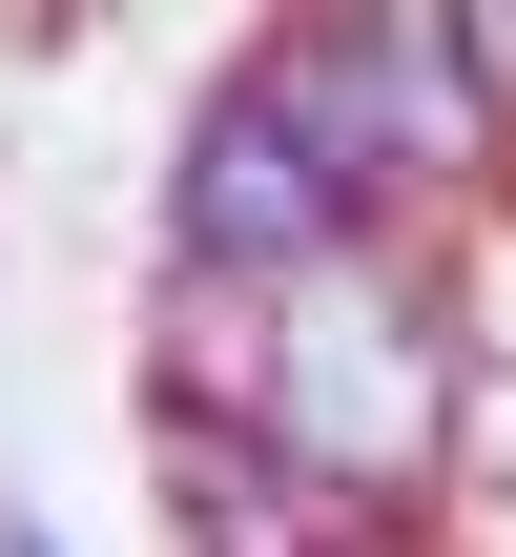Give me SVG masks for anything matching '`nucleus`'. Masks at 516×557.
Instances as JSON below:
<instances>
[{
  "label": "nucleus",
  "mask_w": 516,
  "mask_h": 557,
  "mask_svg": "<svg viewBox=\"0 0 516 557\" xmlns=\"http://www.w3.org/2000/svg\"><path fill=\"white\" fill-rule=\"evenodd\" d=\"M269 455L331 475L372 537L434 517V475H455V331H434L414 248H352V269L269 289Z\"/></svg>",
  "instance_id": "nucleus-1"
},
{
  "label": "nucleus",
  "mask_w": 516,
  "mask_h": 557,
  "mask_svg": "<svg viewBox=\"0 0 516 557\" xmlns=\"http://www.w3.org/2000/svg\"><path fill=\"white\" fill-rule=\"evenodd\" d=\"M352 248H393V227H372L352 145L310 124V83L248 41V62L186 103V145H165V289H310V269H352Z\"/></svg>",
  "instance_id": "nucleus-2"
},
{
  "label": "nucleus",
  "mask_w": 516,
  "mask_h": 557,
  "mask_svg": "<svg viewBox=\"0 0 516 557\" xmlns=\"http://www.w3.org/2000/svg\"><path fill=\"white\" fill-rule=\"evenodd\" d=\"M269 62H290V83H310V124L352 145L372 227H414V207H455V186H496V165H516L496 83L455 62V0H372V21H290Z\"/></svg>",
  "instance_id": "nucleus-3"
},
{
  "label": "nucleus",
  "mask_w": 516,
  "mask_h": 557,
  "mask_svg": "<svg viewBox=\"0 0 516 557\" xmlns=\"http://www.w3.org/2000/svg\"><path fill=\"white\" fill-rule=\"evenodd\" d=\"M165 517H186V557H372V517L331 475H290L269 434H165Z\"/></svg>",
  "instance_id": "nucleus-4"
},
{
  "label": "nucleus",
  "mask_w": 516,
  "mask_h": 557,
  "mask_svg": "<svg viewBox=\"0 0 516 557\" xmlns=\"http://www.w3.org/2000/svg\"><path fill=\"white\" fill-rule=\"evenodd\" d=\"M0 557H62V537H41V517H0Z\"/></svg>",
  "instance_id": "nucleus-5"
},
{
  "label": "nucleus",
  "mask_w": 516,
  "mask_h": 557,
  "mask_svg": "<svg viewBox=\"0 0 516 557\" xmlns=\"http://www.w3.org/2000/svg\"><path fill=\"white\" fill-rule=\"evenodd\" d=\"M372 557H414V537H372Z\"/></svg>",
  "instance_id": "nucleus-6"
}]
</instances>
